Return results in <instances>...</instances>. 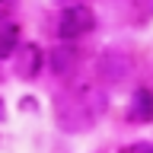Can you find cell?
I'll return each mask as SVG.
<instances>
[{"label": "cell", "instance_id": "5b68a950", "mask_svg": "<svg viewBox=\"0 0 153 153\" xmlns=\"http://www.w3.org/2000/svg\"><path fill=\"white\" fill-rule=\"evenodd\" d=\"M19 35H22L19 22H0V61L19 51Z\"/></svg>", "mask_w": 153, "mask_h": 153}, {"label": "cell", "instance_id": "8992f818", "mask_svg": "<svg viewBox=\"0 0 153 153\" xmlns=\"http://www.w3.org/2000/svg\"><path fill=\"white\" fill-rule=\"evenodd\" d=\"M74 64H76V48L61 45V48L51 51V67H54V74L67 76V70H74Z\"/></svg>", "mask_w": 153, "mask_h": 153}, {"label": "cell", "instance_id": "6da1fadb", "mask_svg": "<svg viewBox=\"0 0 153 153\" xmlns=\"http://www.w3.org/2000/svg\"><path fill=\"white\" fill-rule=\"evenodd\" d=\"M93 29H96V13L86 3H70L57 16V35L64 42H76V38L89 35Z\"/></svg>", "mask_w": 153, "mask_h": 153}, {"label": "cell", "instance_id": "3957f363", "mask_svg": "<svg viewBox=\"0 0 153 153\" xmlns=\"http://www.w3.org/2000/svg\"><path fill=\"white\" fill-rule=\"evenodd\" d=\"M42 67H45L42 48L38 45H19V54H16V76L19 80H35Z\"/></svg>", "mask_w": 153, "mask_h": 153}, {"label": "cell", "instance_id": "52a82bcc", "mask_svg": "<svg viewBox=\"0 0 153 153\" xmlns=\"http://www.w3.org/2000/svg\"><path fill=\"white\" fill-rule=\"evenodd\" d=\"M118 153H153V143L150 140H134V143H124Z\"/></svg>", "mask_w": 153, "mask_h": 153}, {"label": "cell", "instance_id": "277c9868", "mask_svg": "<svg viewBox=\"0 0 153 153\" xmlns=\"http://www.w3.org/2000/svg\"><path fill=\"white\" fill-rule=\"evenodd\" d=\"M128 118H131L134 124H147V121H153V93L147 89V86L134 89L131 102H128Z\"/></svg>", "mask_w": 153, "mask_h": 153}, {"label": "cell", "instance_id": "7a4b0ae2", "mask_svg": "<svg viewBox=\"0 0 153 153\" xmlns=\"http://www.w3.org/2000/svg\"><path fill=\"white\" fill-rule=\"evenodd\" d=\"M128 74H131V57L124 51L108 48L96 57V76L105 80V83H121V80H128Z\"/></svg>", "mask_w": 153, "mask_h": 153}, {"label": "cell", "instance_id": "ba28073f", "mask_svg": "<svg viewBox=\"0 0 153 153\" xmlns=\"http://www.w3.org/2000/svg\"><path fill=\"white\" fill-rule=\"evenodd\" d=\"M0 102H3V99H0ZM0 118H3V108H0Z\"/></svg>", "mask_w": 153, "mask_h": 153}]
</instances>
